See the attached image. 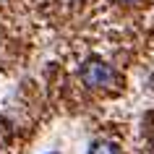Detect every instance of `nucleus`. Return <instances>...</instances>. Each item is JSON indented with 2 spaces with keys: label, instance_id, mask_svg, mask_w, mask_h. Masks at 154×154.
<instances>
[{
  "label": "nucleus",
  "instance_id": "nucleus-1",
  "mask_svg": "<svg viewBox=\"0 0 154 154\" xmlns=\"http://www.w3.org/2000/svg\"><path fill=\"white\" fill-rule=\"evenodd\" d=\"M79 76L86 86H94V89H110L115 84V71L102 60H86L81 65Z\"/></svg>",
  "mask_w": 154,
  "mask_h": 154
},
{
  "label": "nucleus",
  "instance_id": "nucleus-2",
  "mask_svg": "<svg viewBox=\"0 0 154 154\" xmlns=\"http://www.w3.org/2000/svg\"><path fill=\"white\" fill-rule=\"evenodd\" d=\"M89 154H118V146L112 141H105V138H99L94 144L89 146Z\"/></svg>",
  "mask_w": 154,
  "mask_h": 154
},
{
  "label": "nucleus",
  "instance_id": "nucleus-3",
  "mask_svg": "<svg viewBox=\"0 0 154 154\" xmlns=\"http://www.w3.org/2000/svg\"><path fill=\"white\" fill-rule=\"evenodd\" d=\"M118 3H136V0H118Z\"/></svg>",
  "mask_w": 154,
  "mask_h": 154
}]
</instances>
